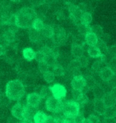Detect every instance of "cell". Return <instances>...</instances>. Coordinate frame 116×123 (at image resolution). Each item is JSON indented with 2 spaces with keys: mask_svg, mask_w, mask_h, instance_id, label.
Returning <instances> with one entry per match:
<instances>
[{
  "mask_svg": "<svg viewBox=\"0 0 116 123\" xmlns=\"http://www.w3.org/2000/svg\"><path fill=\"white\" fill-rule=\"evenodd\" d=\"M43 78H44L45 81L48 83H53L54 81H55V75L53 74L52 72H50V71H48V72L43 73Z\"/></svg>",
  "mask_w": 116,
  "mask_h": 123,
  "instance_id": "836d02e7",
  "label": "cell"
},
{
  "mask_svg": "<svg viewBox=\"0 0 116 123\" xmlns=\"http://www.w3.org/2000/svg\"><path fill=\"white\" fill-rule=\"evenodd\" d=\"M12 116L19 120H23V114H24V106L20 103H17L13 106L11 110Z\"/></svg>",
  "mask_w": 116,
  "mask_h": 123,
  "instance_id": "30bf717a",
  "label": "cell"
},
{
  "mask_svg": "<svg viewBox=\"0 0 116 123\" xmlns=\"http://www.w3.org/2000/svg\"><path fill=\"white\" fill-rule=\"evenodd\" d=\"M22 120H19L14 117H9L7 119V123H21Z\"/></svg>",
  "mask_w": 116,
  "mask_h": 123,
  "instance_id": "f6af8a7d",
  "label": "cell"
},
{
  "mask_svg": "<svg viewBox=\"0 0 116 123\" xmlns=\"http://www.w3.org/2000/svg\"><path fill=\"white\" fill-rule=\"evenodd\" d=\"M29 2L34 6H40L45 4V0H29Z\"/></svg>",
  "mask_w": 116,
  "mask_h": 123,
  "instance_id": "b9f144b4",
  "label": "cell"
},
{
  "mask_svg": "<svg viewBox=\"0 0 116 123\" xmlns=\"http://www.w3.org/2000/svg\"><path fill=\"white\" fill-rule=\"evenodd\" d=\"M22 54H23L24 58L28 61H32V60L35 59V56H36V52L33 50L32 48L24 49H23Z\"/></svg>",
  "mask_w": 116,
  "mask_h": 123,
  "instance_id": "ffe728a7",
  "label": "cell"
},
{
  "mask_svg": "<svg viewBox=\"0 0 116 123\" xmlns=\"http://www.w3.org/2000/svg\"><path fill=\"white\" fill-rule=\"evenodd\" d=\"M77 8L79 9V10L81 11L82 14L83 13H85L87 10V4L84 3V2H81L77 5Z\"/></svg>",
  "mask_w": 116,
  "mask_h": 123,
  "instance_id": "7bdbcfd3",
  "label": "cell"
},
{
  "mask_svg": "<svg viewBox=\"0 0 116 123\" xmlns=\"http://www.w3.org/2000/svg\"><path fill=\"white\" fill-rule=\"evenodd\" d=\"M73 44H77V45L84 46L85 44V39H84V35L77 34L73 37Z\"/></svg>",
  "mask_w": 116,
  "mask_h": 123,
  "instance_id": "83f0119b",
  "label": "cell"
},
{
  "mask_svg": "<svg viewBox=\"0 0 116 123\" xmlns=\"http://www.w3.org/2000/svg\"><path fill=\"white\" fill-rule=\"evenodd\" d=\"M43 26H44V23H43V20L40 19V18H37L32 23V28L34 29L35 30L38 31V32H41V30H43Z\"/></svg>",
  "mask_w": 116,
  "mask_h": 123,
  "instance_id": "f1b7e54d",
  "label": "cell"
},
{
  "mask_svg": "<svg viewBox=\"0 0 116 123\" xmlns=\"http://www.w3.org/2000/svg\"><path fill=\"white\" fill-rule=\"evenodd\" d=\"M84 49L83 46L81 45H77V44H72L71 46V54L75 59H78L80 57H81L84 55Z\"/></svg>",
  "mask_w": 116,
  "mask_h": 123,
  "instance_id": "7c38bea8",
  "label": "cell"
},
{
  "mask_svg": "<svg viewBox=\"0 0 116 123\" xmlns=\"http://www.w3.org/2000/svg\"><path fill=\"white\" fill-rule=\"evenodd\" d=\"M104 123H116V120H115V118H111V119L104 118Z\"/></svg>",
  "mask_w": 116,
  "mask_h": 123,
  "instance_id": "681fc988",
  "label": "cell"
},
{
  "mask_svg": "<svg viewBox=\"0 0 116 123\" xmlns=\"http://www.w3.org/2000/svg\"><path fill=\"white\" fill-rule=\"evenodd\" d=\"M4 53H5V49H3L2 47L0 46V56L3 55Z\"/></svg>",
  "mask_w": 116,
  "mask_h": 123,
  "instance_id": "db71d44e",
  "label": "cell"
},
{
  "mask_svg": "<svg viewBox=\"0 0 116 123\" xmlns=\"http://www.w3.org/2000/svg\"><path fill=\"white\" fill-rule=\"evenodd\" d=\"M50 68H51V72L55 75H57V76H62V75H65V69L60 64H56L53 66L50 67Z\"/></svg>",
  "mask_w": 116,
  "mask_h": 123,
  "instance_id": "44dd1931",
  "label": "cell"
},
{
  "mask_svg": "<svg viewBox=\"0 0 116 123\" xmlns=\"http://www.w3.org/2000/svg\"><path fill=\"white\" fill-rule=\"evenodd\" d=\"M66 117L63 116V117H58V118H56L55 119V123H66Z\"/></svg>",
  "mask_w": 116,
  "mask_h": 123,
  "instance_id": "c3c4849f",
  "label": "cell"
},
{
  "mask_svg": "<svg viewBox=\"0 0 116 123\" xmlns=\"http://www.w3.org/2000/svg\"><path fill=\"white\" fill-rule=\"evenodd\" d=\"M16 15L17 25L19 28H32V23L37 18V12L31 7H23Z\"/></svg>",
  "mask_w": 116,
  "mask_h": 123,
  "instance_id": "6da1fadb",
  "label": "cell"
},
{
  "mask_svg": "<svg viewBox=\"0 0 116 123\" xmlns=\"http://www.w3.org/2000/svg\"><path fill=\"white\" fill-rule=\"evenodd\" d=\"M38 94L40 95L41 99H47L49 98V97L52 96L51 89L48 87H42L40 93H38Z\"/></svg>",
  "mask_w": 116,
  "mask_h": 123,
  "instance_id": "4316f807",
  "label": "cell"
},
{
  "mask_svg": "<svg viewBox=\"0 0 116 123\" xmlns=\"http://www.w3.org/2000/svg\"><path fill=\"white\" fill-rule=\"evenodd\" d=\"M66 123H75L74 121V117H66Z\"/></svg>",
  "mask_w": 116,
  "mask_h": 123,
  "instance_id": "816d5d0a",
  "label": "cell"
},
{
  "mask_svg": "<svg viewBox=\"0 0 116 123\" xmlns=\"http://www.w3.org/2000/svg\"><path fill=\"white\" fill-rule=\"evenodd\" d=\"M81 65L79 64V61H77V59L72 60V61L69 63L68 64V70L69 72H71L72 73L78 72L81 69Z\"/></svg>",
  "mask_w": 116,
  "mask_h": 123,
  "instance_id": "d4e9b609",
  "label": "cell"
},
{
  "mask_svg": "<svg viewBox=\"0 0 116 123\" xmlns=\"http://www.w3.org/2000/svg\"><path fill=\"white\" fill-rule=\"evenodd\" d=\"M38 111L37 108L36 107H32L30 106L26 105L24 106V114H23V119L25 118H31L32 119L33 116Z\"/></svg>",
  "mask_w": 116,
  "mask_h": 123,
  "instance_id": "4fadbf2b",
  "label": "cell"
},
{
  "mask_svg": "<svg viewBox=\"0 0 116 123\" xmlns=\"http://www.w3.org/2000/svg\"><path fill=\"white\" fill-rule=\"evenodd\" d=\"M107 83L111 88L116 87V75L115 74L114 76H113L111 79L109 81H107Z\"/></svg>",
  "mask_w": 116,
  "mask_h": 123,
  "instance_id": "ee69618b",
  "label": "cell"
},
{
  "mask_svg": "<svg viewBox=\"0 0 116 123\" xmlns=\"http://www.w3.org/2000/svg\"><path fill=\"white\" fill-rule=\"evenodd\" d=\"M85 85V80L81 75L73 77L71 80V87H73V90L83 91Z\"/></svg>",
  "mask_w": 116,
  "mask_h": 123,
  "instance_id": "52a82bcc",
  "label": "cell"
},
{
  "mask_svg": "<svg viewBox=\"0 0 116 123\" xmlns=\"http://www.w3.org/2000/svg\"><path fill=\"white\" fill-rule=\"evenodd\" d=\"M84 39H85V44L89 46H96L98 42L97 37L92 33H88L84 35Z\"/></svg>",
  "mask_w": 116,
  "mask_h": 123,
  "instance_id": "2e32d148",
  "label": "cell"
},
{
  "mask_svg": "<svg viewBox=\"0 0 116 123\" xmlns=\"http://www.w3.org/2000/svg\"><path fill=\"white\" fill-rule=\"evenodd\" d=\"M115 73L112 72L111 69L109 67H105L101 72L99 73V76L100 78V80L104 82H107L109 81L111 78L114 76Z\"/></svg>",
  "mask_w": 116,
  "mask_h": 123,
  "instance_id": "8fae6325",
  "label": "cell"
},
{
  "mask_svg": "<svg viewBox=\"0 0 116 123\" xmlns=\"http://www.w3.org/2000/svg\"><path fill=\"white\" fill-rule=\"evenodd\" d=\"M47 115L44 112L38 111L35 115L33 116V122L34 123H45L46 120H47Z\"/></svg>",
  "mask_w": 116,
  "mask_h": 123,
  "instance_id": "d6986e66",
  "label": "cell"
},
{
  "mask_svg": "<svg viewBox=\"0 0 116 123\" xmlns=\"http://www.w3.org/2000/svg\"><path fill=\"white\" fill-rule=\"evenodd\" d=\"M2 35H3L4 37L9 41L10 44H11V43L14 42V40H15V37H16V36H15V33L11 32V31L9 30H6L3 33H2Z\"/></svg>",
  "mask_w": 116,
  "mask_h": 123,
  "instance_id": "d6a6232c",
  "label": "cell"
},
{
  "mask_svg": "<svg viewBox=\"0 0 116 123\" xmlns=\"http://www.w3.org/2000/svg\"><path fill=\"white\" fill-rule=\"evenodd\" d=\"M111 94L112 95V96L114 97V98L116 99V87H114V88H112V90L110 92Z\"/></svg>",
  "mask_w": 116,
  "mask_h": 123,
  "instance_id": "f5cc1de1",
  "label": "cell"
},
{
  "mask_svg": "<svg viewBox=\"0 0 116 123\" xmlns=\"http://www.w3.org/2000/svg\"><path fill=\"white\" fill-rule=\"evenodd\" d=\"M29 37L30 41L33 43H38L40 41L41 39V33L40 32L35 30L34 29L30 28L29 31Z\"/></svg>",
  "mask_w": 116,
  "mask_h": 123,
  "instance_id": "e0dca14e",
  "label": "cell"
},
{
  "mask_svg": "<svg viewBox=\"0 0 116 123\" xmlns=\"http://www.w3.org/2000/svg\"><path fill=\"white\" fill-rule=\"evenodd\" d=\"M107 67H109L111 69V71L113 72L116 73V58H111L110 60V61L108 62L107 64Z\"/></svg>",
  "mask_w": 116,
  "mask_h": 123,
  "instance_id": "f35d334b",
  "label": "cell"
},
{
  "mask_svg": "<svg viewBox=\"0 0 116 123\" xmlns=\"http://www.w3.org/2000/svg\"><path fill=\"white\" fill-rule=\"evenodd\" d=\"M26 100H27V105L28 106L38 108L42 99H41L40 96L38 93L33 92V93H30L27 95Z\"/></svg>",
  "mask_w": 116,
  "mask_h": 123,
  "instance_id": "ba28073f",
  "label": "cell"
},
{
  "mask_svg": "<svg viewBox=\"0 0 116 123\" xmlns=\"http://www.w3.org/2000/svg\"><path fill=\"white\" fill-rule=\"evenodd\" d=\"M45 123H55V119L53 116H50V115H47V120H46Z\"/></svg>",
  "mask_w": 116,
  "mask_h": 123,
  "instance_id": "bcb514c9",
  "label": "cell"
},
{
  "mask_svg": "<svg viewBox=\"0 0 116 123\" xmlns=\"http://www.w3.org/2000/svg\"><path fill=\"white\" fill-rule=\"evenodd\" d=\"M115 106L116 107V102H115Z\"/></svg>",
  "mask_w": 116,
  "mask_h": 123,
  "instance_id": "6f0895ef",
  "label": "cell"
},
{
  "mask_svg": "<svg viewBox=\"0 0 116 123\" xmlns=\"http://www.w3.org/2000/svg\"><path fill=\"white\" fill-rule=\"evenodd\" d=\"M9 44H10L9 41L4 37L3 35L0 36V46L2 47L3 49H6L7 46H9Z\"/></svg>",
  "mask_w": 116,
  "mask_h": 123,
  "instance_id": "ab89813d",
  "label": "cell"
},
{
  "mask_svg": "<svg viewBox=\"0 0 116 123\" xmlns=\"http://www.w3.org/2000/svg\"><path fill=\"white\" fill-rule=\"evenodd\" d=\"M77 61H79V64L81 65V68H86L88 66V64H89V60H88L87 57L84 56V55L81 57L77 59Z\"/></svg>",
  "mask_w": 116,
  "mask_h": 123,
  "instance_id": "74e56055",
  "label": "cell"
},
{
  "mask_svg": "<svg viewBox=\"0 0 116 123\" xmlns=\"http://www.w3.org/2000/svg\"><path fill=\"white\" fill-rule=\"evenodd\" d=\"M103 102H104V105L106 107H109V106H113L115 105V102L116 99L112 96V95L111 93H106L105 95L103 98Z\"/></svg>",
  "mask_w": 116,
  "mask_h": 123,
  "instance_id": "7402d4cb",
  "label": "cell"
},
{
  "mask_svg": "<svg viewBox=\"0 0 116 123\" xmlns=\"http://www.w3.org/2000/svg\"><path fill=\"white\" fill-rule=\"evenodd\" d=\"M77 28L78 33L80 34H82V35H85L88 33L91 32L90 25H83V24H81V23H80L79 25H77Z\"/></svg>",
  "mask_w": 116,
  "mask_h": 123,
  "instance_id": "1f68e13d",
  "label": "cell"
},
{
  "mask_svg": "<svg viewBox=\"0 0 116 123\" xmlns=\"http://www.w3.org/2000/svg\"><path fill=\"white\" fill-rule=\"evenodd\" d=\"M92 106H93V111L97 114L104 115L106 106H105L102 99H94L92 102Z\"/></svg>",
  "mask_w": 116,
  "mask_h": 123,
  "instance_id": "9c48e42d",
  "label": "cell"
},
{
  "mask_svg": "<svg viewBox=\"0 0 116 123\" xmlns=\"http://www.w3.org/2000/svg\"><path fill=\"white\" fill-rule=\"evenodd\" d=\"M38 68H39V69H40V72L42 73V74L48 72V71H50V67H49V65L45 61L39 62L38 63Z\"/></svg>",
  "mask_w": 116,
  "mask_h": 123,
  "instance_id": "e575fe53",
  "label": "cell"
},
{
  "mask_svg": "<svg viewBox=\"0 0 116 123\" xmlns=\"http://www.w3.org/2000/svg\"><path fill=\"white\" fill-rule=\"evenodd\" d=\"M53 30H54V35L53 39L55 41V44H63L66 42V30L64 29L60 26V25H52Z\"/></svg>",
  "mask_w": 116,
  "mask_h": 123,
  "instance_id": "5b68a950",
  "label": "cell"
},
{
  "mask_svg": "<svg viewBox=\"0 0 116 123\" xmlns=\"http://www.w3.org/2000/svg\"><path fill=\"white\" fill-rule=\"evenodd\" d=\"M86 120L89 123H100L99 117L96 116V115H95V114H92L89 115L88 117L86 118Z\"/></svg>",
  "mask_w": 116,
  "mask_h": 123,
  "instance_id": "8d00e7d4",
  "label": "cell"
},
{
  "mask_svg": "<svg viewBox=\"0 0 116 123\" xmlns=\"http://www.w3.org/2000/svg\"><path fill=\"white\" fill-rule=\"evenodd\" d=\"M77 0H63L64 3L66 6H70V5H75Z\"/></svg>",
  "mask_w": 116,
  "mask_h": 123,
  "instance_id": "7dc6e473",
  "label": "cell"
},
{
  "mask_svg": "<svg viewBox=\"0 0 116 123\" xmlns=\"http://www.w3.org/2000/svg\"><path fill=\"white\" fill-rule=\"evenodd\" d=\"M92 15L90 13H83L81 15V18H80V22L81 24L85 25H89L90 23L92 22Z\"/></svg>",
  "mask_w": 116,
  "mask_h": 123,
  "instance_id": "484cf974",
  "label": "cell"
},
{
  "mask_svg": "<svg viewBox=\"0 0 116 123\" xmlns=\"http://www.w3.org/2000/svg\"><path fill=\"white\" fill-rule=\"evenodd\" d=\"M107 66V64H106V63L103 61L102 59L100 58L99 60H97V61H96L93 64H92V71H93L95 73L99 74V73Z\"/></svg>",
  "mask_w": 116,
  "mask_h": 123,
  "instance_id": "9a60e30c",
  "label": "cell"
},
{
  "mask_svg": "<svg viewBox=\"0 0 116 123\" xmlns=\"http://www.w3.org/2000/svg\"><path fill=\"white\" fill-rule=\"evenodd\" d=\"M50 89L52 96L54 98L59 99V100H62L63 98H65L66 93H67L66 87L63 85L59 84V83H57V84H55L52 87H51Z\"/></svg>",
  "mask_w": 116,
  "mask_h": 123,
  "instance_id": "8992f818",
  "label": "cell"
},
{
  "mask_svg": "<svg viewBox=\"0 0 116 123\" xmlns=\"http://www.w3.org/2000/svg\"><path fill=\"white\" fill-rule=\"evenodd\" d=\"M63 103L62 100H59L53 96L49 97L45 101V107L48 111L52 112V113H57L59 111H63Z\"/></svg>",
  "mask_w": 116,
  "mask_h": 123,
  "instance_id": "277c9868",
  "label": "cell"
},
{
  "mask_svg": "<svg viewBox=\"0 0 116 123\" xmlns=\"http://www.w3.org/2000/svg\"><path fill=\"white\" fill-rule=\"evenodd\" d=\"M21 123H34V122H33L32 119H31V118H25L22 120Z\"/></svg>",
  "mask_w": 116,
  "mask_h": 123,
  "instance_id": "f907efd6",
  "label": "cell"
},
{
  "mask_svg": "<svg viewBox=\"0 0 116 123\" xmlns=\"http://www.w3.org/2000/svg\"><path fill=\"white\" fill-rule=\"evenodd\" d=\"M45 54L43 53L41 50H38L37 52H36V56H35V59L39 62H41V61H45Z\"/></svg>",
  "mask_w": 116,
  "mask_h": 123,
  "instance_id": "d590c367",
  "label": "cell"
},
{
  "mask_svg": "<svg viewBox=\"0 0 116 123\" xmlns=\"http://www.w3.org/2000/svg\"><path fill=\"white\" fill-rule=\"evenodd\" d=\"M88 54L92 58H100L103 56L96 46H89V48H88Z\"/></svg>",
  "mask_w": 116,
  "mask_h": 123,
  "instance_id": "603a6c76",
  "label": "cell"
},
{
  "mask_svg": "<svg viewBox=\"0 0 116 123\" xmlns=\"http://www.w3.org/2000/svg\"><path fill=\"white\" fill-rule=\"evenodd\" d=\"M104 118H108V119L115 118V117H116V107L115 106L106 107L105 111L104 113Z\"/></svg>",
  "mask_w": 116,
  "mask_h": 123,
  "instance_id": "cb8c5ba5",
  "label": "cell"
},
{
  "mask_svg": "<svg viewBox=\"0 0 116 123\" xmlns=\"http://www.w3.org/2000/svg\"><path fill=\"white\" fill-rule=\"evenodd\" d=\"M92 92L93 95L94 99H103L105 95V91L100 84H96L95 87L92 89Z\"/></svg>",
  "mask_w": 116,
  "mask_h": 123,
  "instance_id": "5bb4252c",
  "label": "cell"
},
{
  "mask_svg": "<svg viewBox=\"0 0 116 123\" xmlns=\"http://www.w3.org/2000/svg\"><path fill=\"white\" fill-rule=\"evenodd\" d=\"M55 1V0H45V3H47V4H51Z\"/></svg>",
  "mask_w": 116,
  "mask_h": 123,
  "instance_id": "11a10c76",
  "label": "cell"
},
{
  "mask_svg": "<svg viewBox=\"0 0 116 123\" xmlns=\"http://www.w3.org/2000/svg\"><path fill=\"white\" fill-rule=\"evenodd\" d=\"M79 104L73 100L67 101L66 103H63V113L66 117H74L79 114L80 112Z\"/></svg>",
  "mask_w": 116,
  "mask_h": 123,
  "instance_id": "3957f363",
  "label": "cell"
},
{
  "mask_svg": "<svg viewBox=\"0 0 116 123\" xmlns=\"http://www.w3.org/2000/svg\"><path fill=\"white\" fill-rule=\"evenodd\" d=\"M99 50L100 51V53H102V55H106L108 53V46L107 44H105L104 41H102L100 39H98V42L96 45Z\"/></svg>",
  "mask_w": 116,
  "mask_h": 123,
  "instance_id": "4dcf8cb0",
  "label": "cell"
},
{
  "mask_svg": "<svg viewBox=\"0 0 116 123\" xmlns=\"http://www.w3.org/2000/svg\"><path fill=\"white\" fill-rule=\"evenodd\" d=\"M90 30H91V33H94L98 38H100L101 36L104 34V31H103L102 27L99 25H94L90 26Z\"/></svg>",
  "mask_w": 116,
  "mask_h": 123,
  "instance_id": "f546056e",
  "label": "cell"
},
{
  "mask_svg": "<svg viewBox=\"0 0 116 123\" xmlns=\"http://www.w3.org/2000/svg\"><path fill=\"white\" fill-rule=\"evenodd\" d=\"M108 54L111 58H116V45H112L108 47Z\"/></svg>",
  "mask_w": 116,
  "mask_h": 123,
  "instance_id": "60d3db41",
  "label": "cell"
},
{
  "mask_svg": "<svg viewBox=\"0 0 116 123\" xmlns=\"http://www.w3.org/2000/svg\"><path fill=\"white\" fill-rule=\"evenodd\" d=\"M10 1L14 2H20V0H10Z\"/></svg>",
  "mask_w": 116,
  "mask_h": 123,
  "instance_id": "9f6ffc18",
  "label": "cell"
},
{
  "mask_svg": "<svg viewBox=\"0 0 116 123\" xmlns=\"http://www.w3.org/2000/svg\"><path fill=\"white\" fill-rule=\"evenodd\" d=\"M6 95L10 100L19 101L25 95V87L20 80H10L6 87Z\"/></svg>",
  "mask_w": 116,
  "mask_h": 123,
  "instance_id": "7a4b0ae2",
  "label": "cell"
},
{
  "mask_svg": "<svg viewBox=\"0 0 116 123\" xmlns=\"http://www.w3.org/2000/svg\"><path fill=\"white\" fill-rule=\"evenodd\" d=\"M41 35L45 38H51L54 35V30L53 26L51 25H44L43 30H41Z\"/></svg>",
  "mask_w": 116,
  "mask_h": 123,
  "instance_id": "ac0fdd59",
  "label": "cell"
}]
</instances>
